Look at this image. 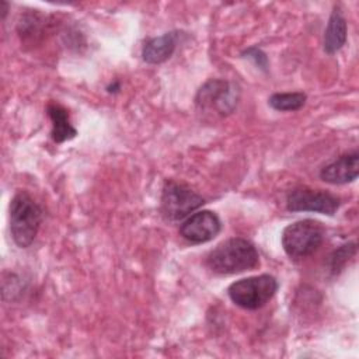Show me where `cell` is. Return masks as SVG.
<instances>
[{
    "mask_svg": "<svg viewBox=\"0 0 359 359\" xmlns=\"http://www.w3.org/2000/svg\"><path fill=\"white\" fill-rule=\"evenodd\" d=\"M210 271L220 275H233L254 269L259 265V254L252 243L234 237L217 244L206 257Z\"/></svg>",
    "mask_w": 359,
    "mask_h": 359,
    "instance_id": "obj_1",
    "label": "cell"
},
{
    "mask_svg": "<svg viewBox=\"0 0 359 359\" xmlns=\"http://www.w3.org/2000/svg\"><path fill=\"white\" fill-rule=\"evenodd\" d=\"M42 223V209L24 191L17 192L10 202V231L14 243L27 248L35 240Z\"/></svg>",
    "mask_w": 359,
    "mask_h": 359,
    "instance_id": "obj_2",
    "label": "cell"
},
{
    "mask_svg": "<svg viewBox=\"0 0 359 359\" xmlns=\"http://www.w3.org/2000/svg\"><path fill=\"white\" fill-rule=\"evenodd\" d=\"M325 236L324 226L313 219L297 220L285 227L282 247L293 259H302L314 254Z\"/></svg>",
    "mask_w": 359,
    "mask_h": 359,
    "instance_id": "obj_3",
    "label": "cell"
},
{
    "mask_svg": "<svg viewBox=\"0 0 359 359\" xmlns=\"http://www.w3.org/2000/svg\"><path fill=\"white\" fill-rule=\"evenodd\" d=\"M278 287V280L272 275L264 273L231 283L227 293L236 306L245 310H258L275 296Z\"/></svg>",
    "mask_w": 359,
    "mask_h": 359,
    "instance_id": "obj_4",
    "label": "cell"
},
{
    "mask_svg": "<svg viewBox=\"0 0 359 359\" xmlns=\"http://www.w3.org/2000/svg\"><path fill=\"white\" fill-rule=\"evenodd\" d=\"M238 101V87L222 79L206 81L196 94L195 104L201 112L226 116L231 114Z\"/></svg>",
    "mask_w": 359,
    "mask_h": 359,
    "instance_id": "obj_5",
    "label": "cell"
},
{
    "mask_svg": "<svg viewBox=\"0 0 359 359\" xmlns=\"http://www.w3.org/2000/svg\"><path fill=\"white\" fill-rule=\"evenodd\" d=\"M205 203L203 198L184 184L168 180L161 191L160 208L165 219L177 222L188 217Z\"/></svg>",
    "mask_w": 359,
    "mask_h": 359,
    "instance_id": "obj_6",
    "label": "cell"
},
{
    "mask_svg": "<svg viewBox=\"0 0 359 359\" xmlns=\"http://www.w3.org/2000/svg\"><path fill=\"white\" fill-rule=\"evenodd\" d=\"M339 205L341 201L335 195L306 187L293 188L286 196V208L290 212H316L332 216Z\"/></svg>",
    "mask_w": 359,
    "mask_h": 359,
    "instance_id": "obj_7",
    "label": "cell"
},
{
    "mask_svg": "<svg viewBox=\"0 0 359 359\" xmlns=\"http://www.w3.org/2000/svg\"><path fill=\"white\" fill-rule=\"evenodd\" d=\"M222 229L219 216L210 210L192 213L180 227L181 236L192 244H203L213 240Z\"/></svg>",
    "mask_w": 359,
    "mask_h": 359,
    "instance_id": "obj_8",
    "label": "cell"
},
{
    "mask_svg": "<svg viewBox=\"0 0 359 359\" xmlns=\"http://www.w3.org/2000/svg\"><path fill=\"white\" fill-rule=\"evenodd\" d=\"M359 175V154L358 151L344 154L330 164L324 165L320 171L323 181L334 185L348 184L358 178Z\"/></svg>",
    "mask_w": 359,
    "mask_h": 359,
    "instance_id": "obj_9",
    "label": "cell"
},
{
    "mask_svg": "<svg viewBox=\"0 0 359 359\" xmlns=\"http://www.w3.org/2000/svg\"><path fill=\"white\" fill-rule=\"evenodd\" d=\"M178 36V31H171L146 41L142 49L143 60L150 65H158L170 59L177 48Z\"/></svg>",
    "mask_w": 359,
    "mask_h": 359,
    "instance_id": "obj_10",
    "label": "cell"
},
{
    "mask_svg": "<svg viewBox=\"0 0 359 359\" xmlns=\"http://www.w3.org/2000/svg\"><path fill=\"white\" fill-rule=\"evenodd\" d=\"M346 31H348L346 20L341 13V10L335 7L330 15V20L324 32V50L328 55L337 53L345 45Z\"/></svg>",
    "mask_w": 359,
    "mask_h": 359,
    "instance_id": "obj_11",
    "label": "cell"
},
{
    "mask_svg": "<svg viewBox=\"0 0 359 359\" xmlns=\"http://www.w3.org/2000/svg\"><path fill=\"white\" fill-rule=\"evenodd\" d=\"M48 115L52 121V139L56 143H62L73 139L77 135V130L73 128L69 119V112L59 104L50 102L48 105Z\"/></svg>",
    "mask_w": 359,
    "mask_h": 359,
    "instance_id": "obj_12",
    "label": "cell"
},
{
    "mask_svg": "<svg viewBox=\"0 0 359 359\" xmlns=\"http://www.w3.org/2000/svg\"><path fill=\"white\" fill-rule=\"evenodd\" d=\"M306 94L296 93H275L269 97L268 104L276 111H297L306 104Z\"/></svg>",
    "mask_w": 359,
    "mask_h": 359,
    "instance_id": "obj_13",
    "label": "cell"
},
{
    "mask_svg": "<svg viewBox=\"0 0 359 359\" xmlns=\"http://www.w3.org/2000/svg\"><path fill=\"white\" fill-rule=\"evenodd\" d=\"M355 252H356V243H349V244L341 245L330 257V271L332 273H338L345 266L348 259L355 255Z\"/></svg>",
    "mask_w": 359,
    "mask_h": 359,
    "instance_id": "obj_14",
    "label": "cell"
},
{
    "mask_svg": "<svg viewBox=\"0 0 359 359\" xmlns=\"http://www.w3.org/2000/svg\"><path fill=\"white\" fill-rule=\"evenodd\" d=\"M243 56L251 59L259 69H262V70L268 69V57L258 46H251V48L245 49L243 52Z\"/></svg>",
    "mask_w": 359,
    "mask_h": 359,
    "instance_id": "obj_15",
    "label": "cell"
},
{
    "mask_svg": "<svg viewBox=\"0 0 359 359\" xmlns=\"http://www.w3.org/2000/svg\"><path fill=\"white\" fill-rule=\"evenodd\" d=\"M7 10H8V6H7V3H6V1H1V11H3V18L6 17V14H7Z\"/></svg>",
    "mask_w": 359,
    "mask_h": 359,
    "instance_id": "obj_16",
    "label": "cell"
}]
</instances>
